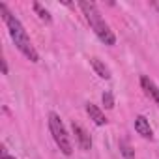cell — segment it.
<instances>
[{
  "mask_svg": "<svg viewBox=\"0 0 159 159\" xmlns=\"http://www.w3.org/2000/svg\"><path fill=\"white\" fill-rule=\"evenodd\" d=\"M0 13H2V19H4V23H6L8 30H10V36H11L15 47H17L30 62H38V60H39V54H38L36 47L32 45V41H30V38H28L25 26L21 25V21L8 10L6 4H0Z\"/></svg>",
  "mask_w": 159,
  "mask_h": 159,
  "instance_id": "obj_1",
  "label": "cell"
},
{
  "mask_svg": "<svg viewBox=\"0 0 159 159\" xmlns=\"http://www.w3.org/2000/svg\"><path fill=\"white\" fill-rule=\"evenodd\" d=\"M79 8L83 10V13H84L86 21H88L90 28L94 30V34H96L105 45H114V43H116V36L112 34L111 26L105 23V19L101 17L98 6H96L94 2H84V0H83V2H79Z\"/></svg>",
  "mask_w": 159,
  "mask_h": 159,
  "instance_id": "obj_2",
  "label": "cell"
},
{
  "mask_svg": "<svg viewBox=\"0 0 159 159\" xmlns=\"http://www.w3.org/2000/svg\"><path fill=\"white\" fill-rule=\"evenodd\" d=\"M49 129H51V135L56 142V146L60 148V152L64 155H71L73 153V146H71V140H69V135L60 120V116L56 112H51L49 114Z\"/></svg>",
  "mask_w": 159,
  "mask_h": 159,
  "instance_id": "obj_3",
  "label": "cell"
},
{
  "mask_svg": "<svg viewBox=\"0 0 159 159\" xmlns=\"http://www.w3.org/2000/svg\"><path fill=\"white\" fill-rule=\"evenodd\" d=\"M71 131H73V135H75L79 146H81V150H92V137L88 135V131H86L81 124L73 122V124H71Z\"/></svg>",
  "mask_w": 159,
  "mask_h": 159,
  "instance_id": "obj_4",
  "label": "cell"
},
{
  "mask_svg": "<svg viewBox=\"0 0 159 159\" xmlns=\"http://www.w3.org/2000/svg\"><path fill=\"white\" fill-rule=\"evenodd\" d=\"M135 131L142 137V139H153V131H152V127H150V122H148V118L146 116H142V114H139L137 118H135Z\"/></svg>",
  "mask_w": 159,
  "mask_h": 159,
  "instance_id": "obj_5",
  "label": "cell"
},
{
  "mask_svg": "<svg viewBox=\"0 0 159 159\" xmlns=\"http://www.w3.org/2000/svg\"><path fill=\"white\" fill-rule=\"evenodd\" d=\"M140 86H142L144 94H146L148 98H152V99L159 105V88L155 86V83L152 81V79H148L146 75H142V77H140Z\"/></svg>",
  "mask_w": 159,
  "mask_h": 159,
  "instance_id": "obj_6",
  "label": "cell"
},
{
  "mask_svg": "<svg viewBox=\"0 0 159 159\" xmlns=\"http://www.w3.org/2000/svg\"><path fill=\"white\" fill-rule=\"evenodd\" d=\"M86 112H88L90 120H94L96 125H105V124H107V118H105V114L101 112V109H99L98 105L88 103V105H86Z\"/></svg>",
  "mask_w": 159,
  "mask_h": 159,
  "instance_id": "obj_7",
  "label": "cell"
},
{
  "mask_svg": "<svg viewBox=\"0 0 159 159\" xmlns=\"http://www.w3.org/2000/svg\"><path fill=\"white\" fill-rule=\"evenodd\" d=\"M90 64H92V67H94V71H96V75L98 77H101V79H105V81H107V79H111V69L99 60V58H90Z\"/></svg>",
  "mask_w": 159,
  "mask_h": 159,
  "instance_id": "obj_8",
  "label": "cell"
},
{
  "mask_svg": "<svg viewBox=\"0 0 159 159\" xmlns=\"http://www.w3.org/2000/svg\"><path fill=\"white\" fill-rule=\"evenodd\" d=\"M120 153H122L125 159H135V152H133L131 144H129L125 139H122V140H120Z\"/></svg>",
  "mask_w": 159,
  "mask_h": 159,
  "instance_id": "obj_9",
  "label": "cell"
},
{
  "mask_svg": "<svg viewBox=\"0 0 159 159\" xmlns=\"http://www.w3.org/2000/svg\"><path fill=\"white\" fill-rule=\"evenodd\" d=\"M32 8H34V11L38 13V17H39L41 21H45V23H51V13H49V11H47V10H45V8H43L39 2H34V4H32Z\"/></svg>",
  "mask_w": 159,
  "mask_h": 159,
  "instance_id": "obj_10",
  "label": "cell"
},
{
  "mask_svg": "<svg viewBox=\"0 0 159 159\" xmlns=\"http://www.w3.org/2000/svg\"><path fill=\"white\" fill-rule=\"evenodd\" d=\"M101 99H103V105H105V109H112V107H114V98H112V94H111L109 90H105V92H103Z\"/></svg>",
  "mask_w": 159,
  "mask_h": 159,
  "instance_id": "obj_11",
  "label": "cell"
},
{
  "mask_svg": "<svg viewBox=\"0 0 159 159\" xmlns=\"http://www.w3.org/2000/svg\"><path fill=\"white\" fill-rule=\"evenodd\" d=\"M0 150H2V152H0V159H15V157H11V155L6 152V146H2Z\"/></svg>",
  "mask_w": 159,
  "mask_h": 159,
  "instance_id": "obj_12",
  "label": "cell"
},
{
  "mask_svg": "<svg viewBox=\"0 0 159 159\" xmlns=\"http://www.w3.org/2000/svg\"><path fill=\"white\" fill-rule=\"evenodd\" d=\"M2 71H4V75H8V64H6V60H2Z\"/></svg>",
  "mask_w": 159,
  "mask_h": 159,
  "instance_id": "obj_13",
  "label": "cell"
}]
</instances>
